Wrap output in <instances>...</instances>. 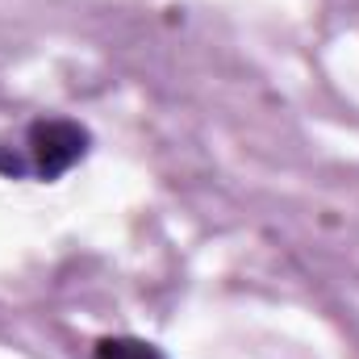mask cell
I'll use <instances>...</instances> for the list:
<instances>
[{"label":"cell","instance_id":"cell-1","mask_svg":"<svg viewBox=\"0 0 359 359\" xmlns=\"http://www.w3.org/2000/svg\"><path fill=\"white\" fill-rule=\"evenodd\" d=\"M92 151V134L72 121V117H38L25 130V155H29V172L42 176L46 184L67 176L84 155Z\"/></svg>","mask_w":359,"mask_h":359},{"label":"cell","instance_id":"cell-2","mask_svg":"<svg viewBox=\"0 0 359 359\" xmlns=\"http://www.w3.org/2000/svg\"><path fill=\"white\" fill-rule=\"evenodd\" d=\"M92 359H168L155 343L134 339V334H109L92 347Z\"/></svg>","mask_w":359,"mask_h":359}]
</instances>
